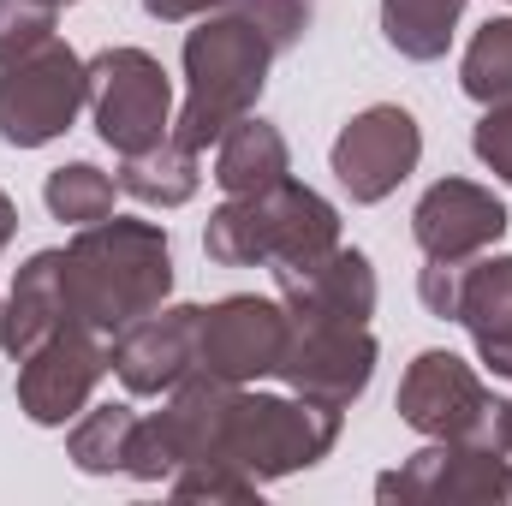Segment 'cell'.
I'll use <instances>...</instances> for the list:
<instances>
[{
	"mask_svg": "<svg viewBox=\"0 0 512 506\" xmlns=\"http://www.w3.org/2000/svg\"><path fill=\"white\" fill-rule=\"evenodd\" d=\"M60 286H66V322H84L114 340L126 322L167 304L173 245L155 221L108 215L96 227H78V239L66 245Z\"/></svg>",
	"mask_w": 512,
	"mask_h": 506,
	"instance_id": "obj_1",
	"label": "cell"
},
{
	"mask_svg": "<svg viewBox=\"0 0 512 506\" xmlns=\"http://www.w3.org/2000/svg\"><path fill=\"white\" fill-rule=\"evenodd\" d=\"M340 417L346 411L316 405L304 393H251V387L227 381V393L215 405L209 453L197 465H233V471H245L268 489L292 471L322 465L340 441Z\"/></svg>",
	"mask_w": 512,
	"mask_h": 506,
	"instance_id": "obj_2",
	"label": "cell"
},
{
	"mask_svg": "<svg viewBox=\"0 0 512 506\" xmlns=\"http://www.w3.org/2000/svg\"><path fill=\"white\" fill-rule=\"evenodd\" d=\"M274 42L256 30L245 12H209L197 30H185V108L173 120V137L185 149H209L245 114H256L274 66Z\"/></svg>",
	"mask_w": 512,
	"mask_h": 506,
	"instance_id": "obj_3",
	"label": "cell"
},
{
	"mask_svg": "<svg viewBox=\"0 0 512 506\" xmlns=\"http://www.w3.org/2000/svg\"><path fill=\"white\" fill-rule=\"evenodd\" d=\"M340 245V209L298 185L292 173L268 191L251 197H227L209 227H203V251L221 268H274V262H304Z\"/></svg>",
	"mask_w": 512,
	"mask_h": 506,
	"instance_id": "obj_4",
	"label": "cell"
},
{
	"mask_svg": "<svg viewBox=\"0 0 512 506\" xmlns=\"http://www.w3.org/2000/svg\"><path fill=\"white\" fill-rule=\"evenodd\" d=\"M90 108V60L48 36L12 60H0V143L12 149H42L78 126Z\"/></svg>",
	"mask_w": 512,
	"mask_h": 506,
	"instance_id": "obj_5",
	"label": "cell"
},
{
	"mask_svg": "<svg viewBox=\"0 0 512 506\" xmlns=\"http://www.w3.org/2000/svg\"><path fill=\"white\" fill-rule=\"evenodd\" d=\"M90 114L114 155H143L173 131V78L149 48H102L90 60Z\"/></svg>",
	"mask_w": 512,
	"mask_h": 506,
	"instance_id": "obj_6",
	"label": "cell"
},
{
	"mask_svg": "<svg viewBox=\"0 0 512 506\" xmlns=\"http://www.w3.org/2000/svg\"><path fill=\"white\" fill-rule=\"evenodd\" d=\"M501 399L483 387V376L459 352H417L399 376V423L429 441H495Z\"/></svg>",
	"mask_w": 512,
	"mask_h": 506,
	"instance_id": "obj_7",
	"label": "cell"
},
{
	"mask_svg": "<svg viewBox=\"0 0 512 506\" xmlns=\"http://www.w3.org/2000/svg\"><path fill=\"white\" fill-rule=\"evenodd\" d=\"M376 501L399 506H507L512 459L489 441H429L376 483Z\"/></svg>",
	"mask_w": 512,
	"mask_h": 506,
	"instance_id": "obj_8",
	"label": "cell"
},
{
	"mask_svg": "<svg viewBox=\"0 0 512 506\" xmlns=\"http://www.w3.org/2000/svg\"><path fill=\"white\" fill-rule=\"evenodd\" d=\"M108 370H114L108 334H96L84 322H60L42 346H30L18 358V411L42 429H60L90 411V393L102 387Z\"/></svg>",
	"mask_w": 512,
	"mask_h": 506,
	"instance_id": "obj_9",
	"label": "cell"
},
{
	"mask_svg": "<svg viewBox=\"0 0 512 506\" xmlns=\"http://www.w3.org/2000/svg\"><path fill=\"white\" fill-rule=\"evenodd\" d=\"M376 334L364 322H316V316H292V340L274 381H286V393H304L316 405L352 411L364 399V387L376 381Z\"/></svg>",
	"mask_w": 512,
	"mask_h": 506,
	"instance_id": "obj_10",
	"label": "cell"
},
{
	"mask_svg": "<svg viewBox=\"0 0 512 506\" xmlns=\"http://www.w3.org/2000/svg\"><path fill=\"white\" fill-rule=\"evenodd\" d=\"M286 340H292V310H286L280 298L233 292V298H221V304L203 310V328H197V370L233 381V387H251V381L280 370Z\"/></svg>",
	"mask_w": 512,
	"mask_h": 506,
	"instance_id": "obj_11",
	"label": "cell"
},
{
	"mask_svg": "<svg viewBox=\"0 0 512 506\" xmlns=\"http://www.w3.org/2000/svg\"><path fill=\"white\" fill-rule=\"evenodd\" d=\"M328 161H334V179H340V191L352 203H382V197H393L417 173V161H423V126H417L411 108L376 102V108H364V114H352L340 126Z\"/></svg>",
	"mask_w": 512,
	"mask_h": 506,
	"instance_id": "obj_12",
	"label": "cell"
},
{
	"mask_svg": "<svg viewBox=\"0 0 512 506\" xmlns=\"http://www.w3.org/2000/svg\"><path fill=\"white\" fill-rule=\"evenodd\" d=\"M197 328H203V304H161V310L126 322L108 346L126 393L167 399L185 376H197Z\"/></svg>",
	"mask_w": 512,
	"mask_h": 506,
	"instance_id": "obj_13",
	"label": "cell"
},
{
	"mask_svg": "<svg viewBox=\"0 0 512 506\" xmlns=\"http://www.w3.org/2000/svg\"><path fill=\"white\" fill-rule=\"evenodd\" d=\"M507 203L477 179H441L411 209V239L429 262H471L507 239Z\"/></svg>",
	"mask_w": 512,
	"mask_h": 506,
	"instance_id": "obj_14",
	"label": "cell"
},
{
	"mask_svg": "<svg viewBox=\"0 0 512 506\" xmlns=\"http://www.w3.org/2000/svg\"><path fill=\"white\" fill-rule=\"evenodd\" d=\"M274 292L292 316H316V322H364L376 316V268L358 245H334L304 262H274Z\"/></svg>",
	"mask_w": 512,
	"mask_h": 506,
	"instance_id": "obj_15",
	"label": "cell"
},
{
	"mask_svg": "<svg viewBox=\"0 0 512 506\" xmlns=\"http://www.w3.org/2000/svg\"><path fill=\"white\" fill-rule=\"evenodd\" d=\"M477 358L495 370V376H512V256H471L465 262V280H459V316Z\"/></svg>",
	"mask_w": 512,
	"mask_h": 506,
	"instance_id": "obj_16",
	"label": "cell"
},
{
	"mask_svg": "<svg viewBox=\"0 0 512 506\" xmlns=\"http://www.w3.org/2000/svg\"><path fill=\"white\" fill-rule=\"evenodd\" d=\"M60 268H66V251H36L18 268L12 292L0 298V352H6V358H24L30 346H42V340L66 322Z\"/></svg>",
	"mask_w": 512,
	"mask_h": 506,
	"instance_id": "obj_17",
	"label": "cell"
},
{
	"mask_svg": "<svg viewBox=\"0 0 512 506\" xmlns=\"http://www.w3.org/2000/svg\"><path fill=\"white\" fill-rule=\"evenodd\" d=\"M286 173H292V149H286L280 126H268L262 114H245L239 126L215 143V185H221L227 197L268 191V185H280Z\"/></svg>",
	"mask_w": 512,
	"mask_h": 506,
	"instance_id": "obj_18",
	"label": "cell"
},
{
	"mask_svg": "<svg viewBox=\"0 0 512 506\" xmlns=\"http://www.w3.org/2000/svg\"><path fill=\"white\" fill-rule=\"evenodd\" d=\"M197 185H203L197 149H185L173 131L155 149H143V155H120V191L149 203V209H179V203L197 197Z\"/></svg>",
	"mask_w": 512,
	"mask_h": 506,
	"instance_id": "obj_19",
	"label": "cell"
},
{
	"mask_svg": "<svg viewBox=\"0 0 512 506\" xmlns=\"http://www.w3.org/2000/svg\"><path fill=\"white\" fill-rule=\"evenodd\" d=\"M465 18V0H382V36L393 54L429 66L453 48V30Z\"/></svg>",
	"mask_w": 512,
	"mask_h": 506,
	"instance_id": "obj_20",
	"label": "cell"
},
{
	"mask_svg": "<svg viewBox=\"0 0 512 506\" xmlns=\"http://www.w3.org/2000/svg\"><path fill=\"white\" fill-rule=\"evenodd\" d=\"M114 197H120V179L102 173V167H90V161H66V167H54L48 185H42L48 215L66 221V227H96V221H108V215H114Z\"/></svg>",
	"mask_w": 512,
	"mask_h": 506,
	"instance_id": "obj_21",
	"label": "cell"
},
{
	"mask_svg": "<svg viewBox=\"0 0 512 506\" xmlns=\"http://www.w3.org/2000/svg\"><path fill=\"white\" fill-rule=\"evenodd\" d=\"M131 423H137V411H131V405H96V411L72 417L66 459H72L84 477H114V471H126Z\"/></svg>",
	"mask_w": 512,
	"mask_h": 506,
	"instance_id": "obj_22",
	"label": "cell"
},
{
	"mask_svg": "<svg viewBox=\"0 0 512 506\" xmlns=\"http://www.w3.org/2000/svg\"><path fill=\"white\" fill-rule=\"evenodd\" d=\"M459 90L471 96V102H512V18H489L477 36H471V48H465V60H459Z\"/></svg>",
	"mask_w": 512,
	"mask_h": 506,
	"instance_id": "obj_23",
	"label": "cell"
},
{
	"mask_svg": "<svg viewBox=\"0 0 512 506\" xmlns=\"http://www.w3.org/2000/svg\"><path fill=\"white\" fill-rule=\"evenodd\" d=\"M167 489L179 501H233V506H245L262 495V483L245 477V471H233V465H185V471L167 477Z\"/></svg>",
	"mask_w": 512,
	"mask_h": 506,
	"instance_id": "obj_24",
	"label": "cell"
},
{
	"mask_svg": "<svg viewBox=\"0 0 512 506\" xmlns=\"http://www.w3.org/2000/svg\"><path fill=\"white\" fill-rule=\"evenodd\" d=\"M54 18H60V6H48V0H0V60L48 42Z\"/></svg>",
	"mask_w": 512,
	"mask_h": 506,
	"instance_id": "obj_25",
	"label": "cell"
},
{
	"mask_svg": "<svg viewBox=\"0 0 512 506\" xmlns=\"http://www.w3.org/2000/svg\"><path fill=\"white\" fill-rule=\"evenodd\" d=\"M245 18H251L256 30L286 54V48H298L304 36H310V18H316V0H245L239 6Z\"/></svg>",
	"mask_w": 512,
	"mask_h": 506,
	"instance_id": "obj_26",
	"label": "cell"
},
{
	"mask_svg": "<svg viewBox=\"0 0 512 506\" xmlns=\"http://www.w3.org/2000/svg\"><path fill=\"white\" fill-rule=\"evenodd\" d=\"M471 149H477V161H483L501 185H512V102H489V108H483V120L471 131Z\"/></svg>",
	"mask_w": 512,
	"mask_h": 506,
	"instance_id": "obj_27",
	"label": "cell"
},
{
	"mask_svg": "<svg viewBox=\"0 0 512 506\" xmlns=\"http://www.w3.org/2000/svg\"><path fill=\"white\" fill-rule=\"evenodd\" d=\"M459 280H465V262H429V268L417 274L423 310L441 316V322H453V316H459Z\"/></svg>",
	"mask_w": 512,
	"mask_h": 506,
	"instance_id": "obj_28",
	"label": "cell"
},
{
	"mask_svg": "<svg viewBox=\"0 0 512 506\" xmlns=\"http://www.w3.org/2000/svg\"><path fill=\"white\" fill-rule=\"evenodd\" d=\"M239 6L245 0H143V12L161 18V24H197L209 12H239Z\"/></svg>",
	"mask_w": 512,
	"mask_h": 506,
	"instance_id": "obj_29",
	"label": "cell"
},
{
	"mask_svg": "<svg viewBox=\"0 0 512 506\" xmlns=\"http://www.w3.org/2000/svg\"><path fill=\"white\" fill-rule=\"evenodd\" d=\"M12 233H18V209H12V197L0 191V251L12 245Z\"/></svg>",
	"mask_w": 512,
	"mask_h": 506,
	"instance_id": "obj_30",
	"label": "cell"
},
{
	"mask_svg": "<svg viewBox=\"0 0 512 506\" xmlns=\"http://www.w3.org/2000/svg\"><path fill=\"white\" fill-rule=\"evenodd\" d=\"M495 441H501V453L512 459V399L501 405V417H495Z\"/></svg>",
	"mask_w": 512,
	"mask_h": 506,
	"instance_id": "obj_31",
	"label": "cell"
},
{
	"mask_svg": "<svg viewBox=\"0 0 512 506\" xmlns=\"http://www.w3.org/2000/svg\"><path fill=\"white\" fill-rule=\"evenodd\" d=\"M48 6H78V0H48Z\"/></svg>",
	"mask_w": 512,
	"mask_h": 506,
	"instance_id": "obj_32",
	"label": "cell"
}]
</instances>
